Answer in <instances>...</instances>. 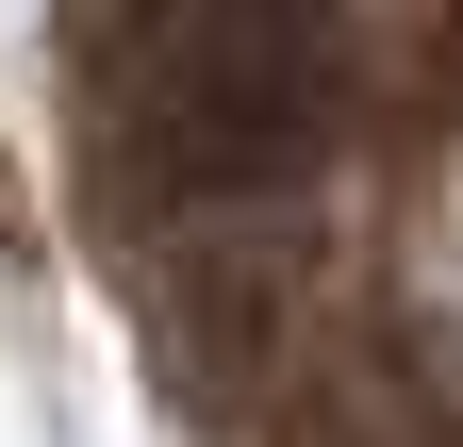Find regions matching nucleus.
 I'll list each match as a JSON object with an SVG mask.
<instances>
[{
	"instance_id": "1",
	"label": "nucleus",
	"mask_w": 463,
	"mask_h": 447,
	"mask_svg": "<svg viewBox=\"0 0 463 447\" xmlns=\"http://www.w3.org/2000/svg\"><path fill=\"white\" fill-rule=\"evenodd\" d=\"M133 133L199 215L315 183L347 133V0H133Z\"/></svg>"
}]
</instances>
